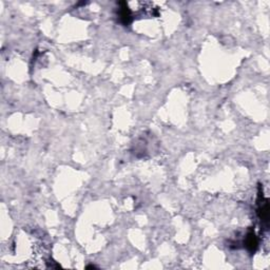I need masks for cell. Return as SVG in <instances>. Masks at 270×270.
Wrapping results in <instances>:
<instances>
[{
	"label": "cell",
	"instance_id": "1",
	"mask_svg": "<svg viewBox=\"0 0 270 270\" xmlns=\"http://www.w3.org/2000/svg\"><path fill=\"white\" fill-rule=\"evenodd\" d=\"M247 246L249 247V248L251 249V250H254V249H255V247H256V245H258V242H256V238H255V236H254V234L252 235H249V238H248V240H247Z\"/></svg>",
	"mask_w": 270,
	"mask_h": 270
}]
</instances>
